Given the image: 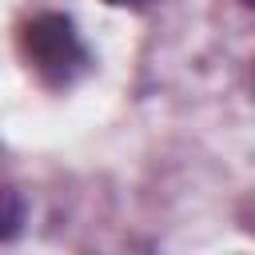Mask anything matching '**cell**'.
Here are the masks:
<instances>
[{
	"label": "cell",
	"mask_w": 255,
	"mask_h": 255,
	"mask_svg": "<svg viewBox=\"0 0 255 255\" xmlns=\"http://www.w3.org/2000/svg\"><path fill=\"white\" fill-rule=\"evenodd\" d=\"M20 48L28 56V64L56 88L72 84L84 68H88V52L76 36V24L64 12H40L24 24L20 32Z\"/></svg>",
	"instance_id": "cell-1"
},
{
	"label": "cell",
	"mask_w": 255,
	"mask_h": 255,
	"mask_svg": "<svg viewBox=\"0 0 255 255\" xmlns=\"http://www.w3.org/2000/svg\"><path fill=\"white\" fill-rule=\"evenodd\" d=\"M108 4H124V8L131 4V8H139V4H147V0H108Z\"/></svg>",
	"instance_id": "cell-3"
},
{
	"label": "cell",
	"mask_w": 255,
	"mask_h": 255,
	"mask_svg": "<svg viewBox=\"0 0 255 255\" xmlns=\"http://www.w3.org/2000/svg\"><path fill=\"white\" fill-rule=\"evenodd\" d=\"M24 219H28V203L16 187L0 183V243H12L20 231H24Z\"/></svg>",
	"instance_id": "cell-2"
}]
</instances>
